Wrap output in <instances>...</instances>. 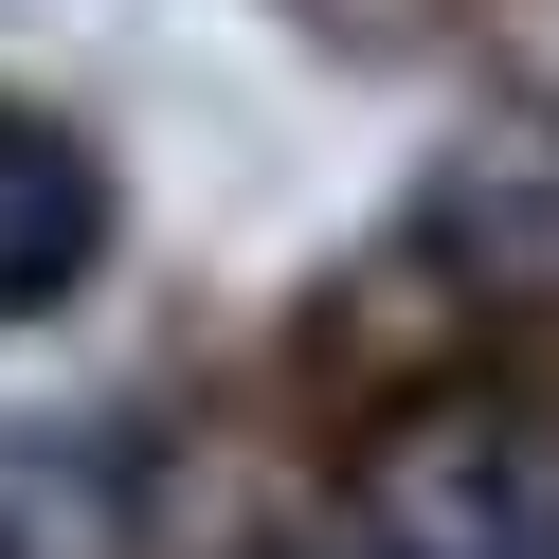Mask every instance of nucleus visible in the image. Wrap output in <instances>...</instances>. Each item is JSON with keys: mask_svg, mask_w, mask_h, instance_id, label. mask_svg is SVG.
Returning <instances> with one entry per match:
<instances>
[{"mask_svg": "<svg viewBox=\"0 0 559 559\" xmlns=\"http://www.w3.org/2000/svg\"><path fill=\"white\" fill-rule=\"evenodd\" d=\"M361 559H559V415L415 397L361 433Z\"/></svg>", "mask_w": 559, "mask_h": 559, "instance_id": "1", "label": "nucleus"}, {"mask_svg": "<svg viewBox=\"0 0 559 559\" xmlns=\"http://www.w3.org/2000/svg\"><path fill=\"white\" fill-rule=\"evenodd\" d=\"M91 253H109V163H91L55 109L0 91V325H19V307H73Z\"/></svg>", "mask_w": 559, "mask_h": 559, "instance_id": "2", "label": "nucleus"}, {"mask_svg": "<svg viewBox=\"0 0 559 559\" xmlns=\"http://www.w3.org/2000/svg\"><path fill=\"white\" fill-rule=\"evenodd\" d=\"M235 559H343V542H235Z\"/></svg>", "mask_w": 559, "mask_h": 559, "instance_id": "3", "label": "nucleus"}]
</instances>
